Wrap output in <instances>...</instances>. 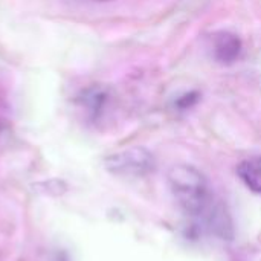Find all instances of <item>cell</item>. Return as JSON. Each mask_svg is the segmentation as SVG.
<instances>
[{
    "label": "cell",
    "mask_w": 261,
    "mask_h": 261,
    "mask_svg": "<svg viewBox=\"0 0 261 261\" xmlns=\"http://www.w3.org/2000/svg\"><path fill=\"white\" fill-rule=\"evenodd\" d=\"M237 174L249 190L261 194V156L243 161L237 168Z\"/></svg>",
    "instance_id": "4"
},
{
    "label": "cell",
    "mask_w": 261,
    "mask_h": 261,
    "mask_svg": "<svg viewBox=\"0 0 261 261\" xmlns=\"http://www.w3.org/2000/svg\"><path fill=\"white\" fill-rule=\"evenodd\" d=\"M199 101H200V93L197 90H190V92H185V93H182L180 96L176 98L174 107L179 109V110H190Z\"/></svg>",
    "instance_id": "6"
},
{
    "label": "cell",
    "mask_w": 261,
    "mask_h": 261,
    "mask_svg": "<svg viewBox=\"0 0 261 261\" xmlns=\"http://www.w3.org/2000/svg\"><path fill=\"white\" fill-rule=\"evenodd\" d=\"M106 101H107V93H106V90H102V89H99V87L89 89V90H86V93H84V104H86L93 113L99 112V110L104 107Z\"/></svg>",
    "instance_id": "5"
},
{
    "label": "cell",
    "mask_w": 261,
    "mask_h": 261,
    "mask_svg": "<svg viewBox=\"0 0 261 261\" xmlns=\"http://www.w3.org/2000/svg\"><path fill=\"white\" fill-rule=\"evenodd\" d=\"M213 50L214 58L222 64H232L236 63L243 50V43L239 35L222 31L217 32L213 38Z\"/></svg>",
    "instance_id": "3"
},
{
    "label": "cell",
    "mask_w": 261,
    "mask_h": 261,
    "mask_svg": "<svg viewBox=\"0 0 261 261\" xmlns=\"http://www.w3.org/2000/svg\"><path fill=\"white\" fill-rule=\"evenodd\" d=\"M54 261H67V257H66V254L60 252V254H57V257H55Z\"/></svg>",
    "instance_id": "7"
},
{
    "label": "cell",
    "mask_w": 261,
    "mask_h": 261,
    "mask_svg": "<svg viewBox=\"0 0 261 261\" xmlns=\"http://www.w3.org/2000/svg\"><path fill=\"white\" fill-rule=\"evenodd\" d=\"M92 2H96V3H109V2H115V0H92Z\"/></svg>",
    "instance_id": "8"
},
{
    "label": "cell",
    "mask_w": 261,
    "mask_h": 261,
    "mask_svg": "<svg viewBox=\"0 0 261 261\" xmlns=\"http://www.w3.org/2000/svg\"><path fill=\"white\" fill-rule=\"evenodd\" d=\"M167 182L176 203L188 216L200 220L213 234L222 236L231 228L225 206L216 200L203 173L188 164H177L168 170Z\"/></svg>",
    "instance_id": "1"
},
{
    "label": "cell",
    "mask_w": 261,
    "mask_h": 261,
    "mask_svg": "<svg viewBox=\"0 0 261 261\" xmlns=\"http://www.w3.org/2000/svg\"><path fill=\"white\" fill-rule=\"evenodd\" d=\"M104 168L118 177H145L156 170V158L145 147H130L109 154L104 159Z\"/></svg>",
    "instance_id": "2"
}]
</instances>
